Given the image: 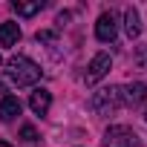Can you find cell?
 Listing matches in <instances>:
<instances>
[{
  "instance_id": "3957f363",
  "label": "cell",
  "mask_w": 147,
  "mask_h": 147,
  "mask_svg": "<svg viewBox=\"0 0 147 147\" xmlns=\"http://www.w3.org/2000/svg\"><path fill=\"white\" fill-rule=\"evenodd\" d=\"M104 144L107 147H138V136L124 124H113L104 133Z\"/></svg>"
},
{
  "instance_id": "30bf717a",
  "label": "cell",
  "mask_w": 147,
  "mask_h": 147,
  "mask_svg": "<svg viewBox=\"0 0 147 147\" xmlns=\"http://www.w3.org/2000/svg\"><path fill=\"white\" fill-rule=\"evenodd\" d=\"M124 29H127V38H130V40L141 35V20H138V12H136L133 6L124 9Z\"/></svg>"
},
{
  "instance_id": "52a82bcc",
  "label": "cell",
  "mask_w": 147,
  "mask_h": 147,
  "mask_svg": "<svg viewBox=\"0 0 147 147\" xmlns=\"http://www.w3.org/2000/svg\"><path fill=\"white\" fill-rule=\"evenodd\" d=\"M121 101H124V104H144V101H147V84L136 81V84L121 87Z\"/></svg>"
},
{
  "instance_id": "9c48e42d",
  "label": "cell",
  "mask_w": 147,
  "mask_h": 147,
  "mask_svg": "<svg viewBox=\"0 0 147 147\" xmlns=\"http://www.w3.org/2000/svg\"><path fill=\"white\" fill-rule=\"evenodd\" d=\"M20 40V26L6 20V23H0V46H15Z\"/></svg>"
},
{
  "instance_id": "5b68a950",
  "label": "cell",
  "mask_w": 147,
  "mask_h": 147,
  "mask_svg": "<svg viewBox=\"0 0 147 147\" xmlns=\"http://www.w3.org/2000/svg\"><path fill=\"white\" fill-rule=\"evenodd\" d=\"M115 35H118L115 15H113V12H101V18H98V23H95V38H98L101 43H113Z\"/></svg>"
},
{
  "instance_id": "7c38bea8",
  "label": "cell",
  "mask_w": 147,
  "mask_h": 147,
  "mask_svg": "<svg viewBox=\"0 0 147 147\" xmlns=\"http://www.w3.org/2000/svg\"><path fill=\"white\" fill-rule=\"evenodd\" d=\"M133 66L141 69V72H147V43H141V46L133 49Z\"/></svg>"
},
{
  "instance_id": "4fadbf2b",
  "label": "cell",
  "mask_w": 147,
  "mask_h": 147,
  "mask_svg": "<svg viewBox=\"0 0 147 147\" xmlns=\"http://www.w3.org/2000/svg\"><path fill=\"white\" fill-rule=\"evenodd\" d=\"M20 138H23V141H35V138H38V130H35L32 124H23V127H20Z\"/></svg>"
},
{
  "instance_id": "5bb4252c",
  "label": "cell",
  "mask_w": 147,
  "mask_h": 147,
  "mask_svg": "<svg viewBox=\"0 0 147 147\" xmlns=\"http://www.w3.org/2000/svg\"><path fill=\"white\" fill-rule=\"evenodd\" d=\"M35 38H38V43H52L55 40V32H38Z\"/></svg>"
},
{
  "instance_id": "2e32d148",
  "label": "cell",
  "mask_w": 147,
  "mask_h": 147,
  "mask_svg": "<svg viewBox=\"0 0 147 147\" xmlns=\"http://www.w3.org/2000/svg\"><path fill=\"white\" fill-rule=\"evenodd\" d=\"M0 147H12V144H9V141H6V138H0Z\"/></svg>"
},
{
  "instance_id": "ba28073f",
  "label": "cell",
  "mask_w": 147,
  "mask_h": 147,
  "mask_svg": "<svg viewBox=\"0 0 147 147\" xmlns=\"http://www.w3.org/2000/svg\"><path fill=\"white\" fill-rule=\"evenodd\" d=\"M20 110H23L20 98L6 95L3 101H0V121H12V118H18V115H20Z\"/></svg>"
},
{
  "instance_id": "e0dca14e",
  "label": "cell",
  "mask_w": 147,
  "mask_h": 147,
  "mask_svg": "<svg viewBox=\"0 0 147 147\" xmlns=\"http://www.w3.org/2000/svg\"><path fill=\"white\" fill-rule=\"evenodd\" d=\"M0 66H3V58H0Z\"/></svg>"
},
{
  "instance_id": "8992f818",
  "label": "cell",
  "mask_w": 147,
  "mask_h": 147,
  "mask_svg": "<svg viewBox=\"0 0 147 147\" xmlns=\"http://www.w3.org/2000/svg\"><path fill=\"white\" fill-rule=\"evenodd\" d=\"M29 107H32V113H35V115H46V113H49V107H52V92H49V90H43V87H38V90L29 95Z\"/></svg>"
},
{
  "instance_id": "ac0fdd59",
  "label": "cell",
  "mask_w": 147,
  "mask_h": 147,
  "mask_svg": "<svg viewBox=\"0 0 147 147\" xmlns=\"http://www.w3.org/2000/svg\"><path fill=\"white\" fill-rule=\"evenodd\" d=\"M144 121H147V113H144Z\"/></svg>"
},
{
  "instance_id": "6da1fadb",
  "label": "cell",
  "mask_w": 147,
  "mask_h": 147,
  "mask_svg": "<svg viewBox=\"0 0 147 147\" xmlns=\"http://www.w3.org/2000/svg\"><path fill=\"white\" fill-rule=\"evenodd\" d=\"M40 66L32 61V58H26V55H15V58H9L6 61V78L12 81V84H18V87H32V84H38L40 81Z\"/></svg>"
},
{
  "instance_id": "277c9868",
  "label": "cell",
  "mask_w": 147,
  "mask_h": 147,
  "mask_svg": "<svg viewBox=\"0 0 147 147\" xmlns=\"http://www.w3.org/2000/svg\"><path fill=\"white\" fill-rule=\"evenodd\" d=\"M110 66H113V58L107 55V52H98L92 61H90V66H87V75H84V81L92 87V84H98L107 72H110Z\"/></svg>"
},
{
  "instance_id": "7a4b0ae2",
  "label": "cell",
  "mask_w": 147,
  "mask_h": 147,
  "mask_svg": "<svg viewBox=\"0 0 147 147\" xmlns=\"http://www.w3.org/2000/svg\"><path fill=\"white\" fill-rule=\"evenodd\" d=\"M121 87H104L98 90L92 98H90V107L98 113V115H113L118 107H121Z\"/></svg>"
},
{
  "instance_id": "8fae6325",
  "label": "cell",
  "mask_w": 147,
  "mask_h": 147,
  "mask_svg": "<svg viewBox=\"0 0 147 147\" xmlns=\"http://www.w3.org/2000/svg\"><path fill=\"white\" fill-rule=\"evenodd\" d=\"M40 9H43L40 0H32V3H26V0H15V12H18L20 18H32V15H38Z\"/></svg>"
},
{
  "instance_id": "9a60e30c",
  "label": "cell",
  "mask_w": 147,
  "mask_h": 147,
  "mask_svg": "<svg viewBox=\"0 0 147 147\" xmlns=\"http://www.w3.org/2000/svg\"><path fill=\"white\" fill-rule=\"evenodd\" d=\"M69 18H72V15H69V12H61V15H58V26H63V23H66V20H69Z\"/></svg>"
}]
</instances>
